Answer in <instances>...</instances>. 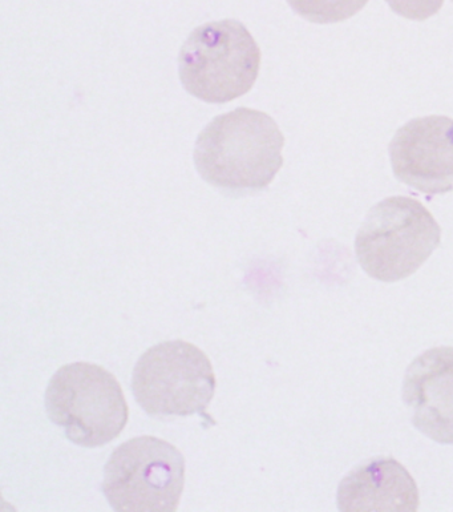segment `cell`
Listing matches in <instances>:
<instances>
[{
  "label": "cell",
  "instance_id": "6da1fadb",
  "mask_svg": "<svg viewBox=\"0 0 453 512\" xmlns=\"http://www.w3.org/2000/svg\"><path fill=\"white\" fill-rule=\"evenodd\" d=\"M283 145L285 137L272 116L237 108L214 118L198 135L194 165L212 187L248 195L272 184L282 168Z\"/></svg>",
  "mask_w": 453,
  "mask_h": 512
},
{
  "label": "cell",
  "instance_id": "7a4b0ae2",
  "mask_svg": "<svg viewBox=\"0 0 453 512\" xmlns=\"http://www.w3.org/2000/svg\"><path fill=\"white\" fill-rule=\"evenodd\" d=\"M260 67V47L248 28L233 19L197 27L179 56L182 87L210 104L229 103L248 94Z\"/></svg>",
  "mask_w": 453,
  "mask_h": 512
},
{
  "label": "cell",
  "instance_id": "3957f363",
  "mask_svg": "<svg viewBox=\"0 0 453 512\" xmlns=\"http://www.w3.org/2000/svg\"><path fill=\"white\" fill-rule=\"evenodd\" d=\"M442 241L431 212L411 197H388L374 205L355 237V255L367 276L382 282L418 272Z\"/></svg>",
  "mask_w": 453,
  "mask_h": 512
},
{
  "label": "cell",
  "instance_id": "277c9868",
  "mask_svg": "<svg viewBox=\"0 0 453 512\" xmlns=\"http://www.w3.org/2000/svg\"><path fill=\"white\" fill-rule=\"evenodd\" d=\"M46 411L75 445L93 449L112 442L128 422L123 389L108 370L90 362L63 366L47 386Z\"/></svg>",
  "mask_w": 453,
  "mask_h": 512
},
{
  "label": "cell",
  "instance_id": "5b68a950",
  "mask_svg": "<svg viewBox=\"0 0 453 512\" xmlns=\"http://www.w3.org/2000/svg\"><path fill=\"white\" fill-rule=\"evenodd\" d=\"M185 486V458L164 439L143 435L121 443L104 467L101 490L120 512H172Z\"/></svg>",
  "mask_w": 453,
  "mask_h": 512
},
{
  "label": "cell",
  "instance_id": "8992f818",
  "mask_svg": "<svg viewBox=\"0 0 453 512\" xmlns=\"http://www.w3.org/2000/svg\"><path fill=\"white\" fill-rule=\"evenodd\" d=\"M214 391L212 362L200 348L186 341L152 346L133 369V397L151 417L206 415Z\"/></svg>",
  "mask_w": 453,
  "mask_h": 512
},
{
  "label": "cell",
  "instance_id": "52a82bcc",
  "mask_svg": "<svg viewBox=\"0 0 453 512\" xmlns=\"http://www.w3.org/2000/svg\"><path fill=\"white\" fill-rule=\"evenodd\" d=\"M392 171L407 187L426 195L453 189V119L432 115L404 124L388 147Z\"/></svg>",
  "mask_w": 453,
  "mask_h": 512
},
{
  "label": "cell",
  "instance_id": "ba28073f",
  "mask_svg": "<svg viewBox=\"0 0 453 512\" xmlns=\"http://www.w3.org/2000/svg\"><path fill=\"white\" fill-rule=\"evenodd\" d=\"M403 402L412 425L432 441L453 445V348L416 357L404 374Z\"/></svg>",
  "mask_w": 453,
  "mask_h": 512
},
{
  "label": "cell",
  "instance_id": "9c48e42d",
  "mask_svg": "<svg viewBox=\"0 0 453 512\" xmlns=\"http://www.w3.org/2000/svg\"><path fill=\"white\" fill-rule=\"evenodd\" d=\"M419 489L394 458H376L350 471L337 491L339 511H416Z\"/></svg>",
  "mask_w": 453,
  "mask_h": 512
},
{
  "label": "cell",
  "instance_id": "30bf717a",
  "mask_svg": "<svg viewBox=\"0 0 453 512\" xmlns=\"http://www.w3.org/2000/svg\"><path fill=\"white\" fill-rule=\"evenodd\" d=\"M291 10L317 24H333L353 18L368 0H287Z\"/></svg>",
  "mask_w": 453,
  "mask_h": 512
},
{
  "label": "cell",
  "instance_id": "8fae6325",
  "mask_svg": "<svg viewBox=\"0 0 453 512\" xmlns=\"http://www.w3.org/2000/svg\"><path fill=\"white\" fill-rule=\"evenodd\" d=\"M391 10L410 20H426L442 10L444 0H386Z\"/></svg>",
  "mask_w": 453,
  "mask_h": 512
}]
</instances>
